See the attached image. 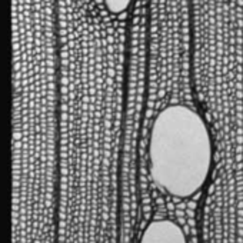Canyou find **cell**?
<instances>
[{
    "mask_svg": "<svg viewBox=\"0 0 243 243\" xmlns=\"http://www.w3.org/2000/svg\"><path fill=\"white\" fill-rule=\"evenodd\" d=\"M213 165V142L205 119L186 104L162 109L152 124L149 169L153 182L170 196L200 192Z\"/></svg>",
    "mask_w": 243,
    "mask_h": 243,
    "instance_id": "cell-1",
    "label": "cell"
},
{
    "mask_svg": "<svg viewBox=\"0 0 243 243\" xmlns=\"http://www.w3.org/2000/svg\"><path fill=\"white\" fill-rule=\"evenodd\" d=\"M140 243H187L182 226L172 219H153L143 230Z\"/></svg>",
    "mask_w": 243,
    "mask_h": 243,
    "instance_id": "cell-2",
    "label": "cell"
},
{
    "mask_svg": "<svg viewBox=\"0 0 243 243\" xmlns=\"http://www.w3.org/2000/svg\"><path fill=\"white\" fill-rule=\"evenodd\" d=\"M103 3H104V7L107 9V12L119 14L129 9L132 0H103Z\"/></svg>",
    "mask_w": 243,
    "mask_h": 243,
    "instance_id": "cell-3",
    "label": "cell"
}]
</instances>
